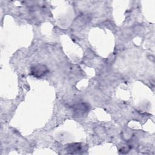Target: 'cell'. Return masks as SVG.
<instances>
[{
  "mask_svg": "<svg viewBox=\"0 0 155 155\" xmlns=\"http://www.w3.org/2000/svg\"><path fill=\"white\" fill-rule=\"evenodd\" d=\"M88 111V106L85 104H78L76 106V109L74 110L75 112L78 113V114H82L83 113L87 112Z\"/></svg>",
  "mask_w": 155,
  "mask_h": 155,
  "instance_id": "cell-3",
  "label": "cell"
},
{
  "mask_svg": "<svg viewBox=\"0 0 155 155\" xmlns=\"http://www.w3.org/2000/svg\"><path fill=\"white\" fill-rule=\"evenodd\" d=\"M48 68L44 64H38L31 67L30 72L31 74L36 77L41 78L45 76L48 72Z\"/></svg>",
  "mask_w": 155,
  "mask_h": 155,
  "instance_id": "cell-1",
  "label": "cell"
},
{
  "mask_svg": "<svg viewBox=\"0 0 155 155\" xmlns=\"http://www.w3.org/2000/svg\"><path fill=\"white\" fill-rule=\"evenodd\" d=\"M68 153L75 154L79 153L82 150V145L79 143H74L70 144L66 148Z\"/></svg>",
  "mask_w": 155,
  "mask_h": 155,
  "instance_id": "cell-2",
  "label": "cell"
}]
</instances>
